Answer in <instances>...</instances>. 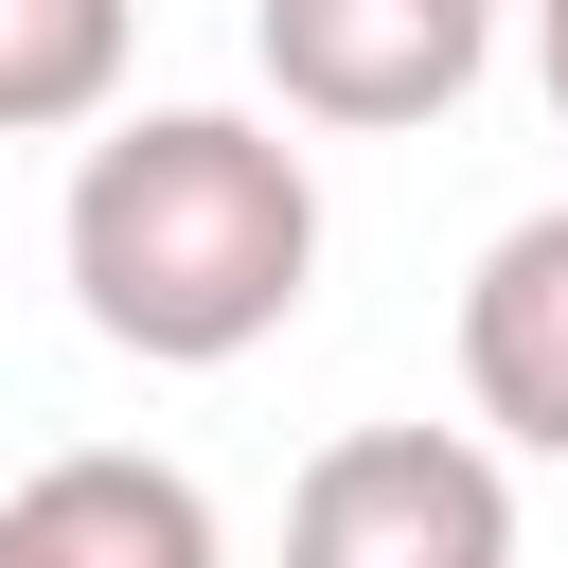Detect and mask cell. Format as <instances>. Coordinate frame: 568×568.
Instances as JSON below:
<instances>
[{
    "label": "cell",
    "instance_id": "obj_1",
    "mask_svg": "<svg viewBox=\"0 0 568 568\" xmlns=\"http://www.w3.org/2000/svg\"><path fill=\"white\" fill-rule=\"evenodd\" d=\"M53 248H71V302H89L106 355H142V373H231V355H266V337L302 320V284H320V178H302V142L248 124V106H142V124H89Z\"/></svg>",
    "mask_w": 568,
    "mask_h": 568
},
{
    "label": "cell",
    "instance_id": "obj_2",
    "mask_svg": "<svg viewBox=\"0 0 568 568\" xmlns=\"http://www.w3.org/2000/svg\"><path fill=\"white\" fill-rule=\"evenodd\" d=\"M284 568H515V479L462 426H337L284 479Z\"/></svg>",
    "mask_w": 568,
    "mask_h": 568
},
{
    "label": "cell",
    "instance_id": "obj_3",
    "mask_svg": "<svg viewBox=\"0 0 568 568\" xmlns=\"http://www.w3.org/2000/svg\"><path fill=\"white\" fill-rule=\"evenodd\" d=\"M248 53L302 124H444L497 71V0H248Z\"/></svg>",
    "mask_w": 568,
    "mask_h": 568
},
{
    "label": "cell",
    "instance_id": "obj_4",
    "mask_svg": "<svg viewBox=\"0 0 568 568\" xmlns=\"http://www.w3.org/2000/svg\"><path fill=\"white\" fill-rule=\"evenodd\" d=\"M462 408L532 462H568V195L515 213L479 266H462Z\"/></svg>",
    "mask_w": 568,
    "mask_h": 568
},
{
    "label": "cell",
    "instance_id": "obj_5",
    "mask_svg": "<svg viewBox=\"0 0 568 568\" xmlns=\"http://www.w3.org/2000/svg\"><path fill=\"white\" fill-rule=\"evenodd\" d=\"M0 568H231V532H213V497L178 462L71 444V462H36L0 497Z\"/></svg>",
    "mask_w": 568,
    "mask_h": 568
},
{
    "label": "cell",
    "instance_id": "obj_6",
    "mask_svg": "<svg viewBox=\"0 0 568 568\" xmlns=\"http://www.w3.org/2000/svg\"><path fill=\"white\" fill-rule=\"evenodd\" d=\"M142 0H0V142H71L124 106Z\"/></svg>",
    "mask_w": 568,
    "mask_h": 568
},
{
    "label": "cell",
    "instance_id": "obj_7",
    "mask_svg": "<svg viewBox=\"0 0 568 568\" xmlns=\"http://www.w3.org/2000/svg\"><path fill=\"white\" fill-rule=\"evenodd\" d=\"M532 71H550V106H568V0H532Z\"/></svg>",
    "mask_w": 568,
    "mask_h": 568
}]
</instances>
